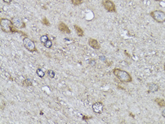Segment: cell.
<instances>
[{"label":"cell","mask_w":165,"mask_h":124,"mask_svg":"<svg viewBox=\"0 0 165 124\" xmlns=\"http://www.w3.org/2000/svg\"><path fill=\"white\" fill-rule=\"evenodd\" d=\"M0 26H1V31H4V33H11V34L18 33V34L26 36L25 33L19 31V29H17V28L15 27L11 20L5 19V18H1L0 19Z\"/></svg>","instance_id":"1"},{"label":"cell","mask_w":165,"mask_h":124,"mask_svg":"<svg viewBox=\"0 0 165 124\" xmlns=\"http://www.w3.org/2000/svg\"><path fill=\"white\" fill-rule=\"evenodd\" d=\"M113 73L121 82L129 83L132 82L131 75L126 71L119 68H114L113 69Z\"/></svg>","instance_id":"2"},{"label":"cell","mask_w":165,"mask_h":124,"mask_svg":"<svg viewBox=\"0 0 165 124\" xmlns=\"http://www.w3.org/2000/svg\"><path fill=\"white\" fill-rule=\"evenodd\" d=\"M150 16L156 22L159 24H163L165 22V12L162 10H154L150 13Z\"/></svg>","instance_id":"3"},{"label":"cell","mask_w":165,"mask_h":124,"mask_svg":"<svg viewBox=\"0 0 165 124\" xmlns=\"http://www.w3.org/2000/svg\"><path fill=\"white\" fill-rule=\"evenodd\" d=\"M102 5L106 11L110 13H116V9L115 4L112 0H102Z\"/></svg>","instance_id":"4"},{"label":"cell","mask_w":165,"mask_h":124,"mask_svg":"<svg viewBox=\"0 0 165 124\" xmlns=\"http://www.w3.org/2000/svg\"><path fill=\"white\" fill-rule=\"evenodd\" d=\"M23 43H24V47L26 48L28 50L30 51V52L37 51V48H36L35 43L31 39L27 37V36L24 38V39H23Z\"/></svg>","instance_id":"5"},{"label":"cell","mask_w":165,"mask_h":124,"mask_svg":"<svg viewBox=\"0 0 165 124\" xmlns=\"http://www.w3.org/2000/svg\"><path fill=\"white\" fill-rule=\"evenodd\" d=\"M11 21H12L14 26L17 29H24V28H26V24H25V22L21 17L14 16L11 19Z\"/></svg>","instance_id":"6"},{"label":"cell","mask_w":165,"mask_h":124,"mask_svg":"<svg viewBox=\"0 0 165 124\" xmlns=\"http://www.w3.org/2000/svg\"><path fill=\"white\" fill-rule=\"evenodd\" d=\"M92 110L95 113H102V111L104 110V105L102 102H95V104H93L92 106Z\"/></svg>","instance_id":"7"},{"label":"cell","mask_w":165,"mask_h":124,"mask_svg":"<svg viewBox=\"0 0 165 124\" xmlns=\"http://www.w3.org/2000/svg\"><path fill=\"white\" fill-rule=\"evenodd\" d=\"M58 29L61 32L64 33V34H71V30L69 29V28L68 27L67 24H64V22L61 21V22L59 23L58 24Z\"/></svg>","instance_id":"8"},{"label":"cell","mask_w":165,"mask_h":124,"mask_svg":"<svg viewBox=\"0 0 165 124\" xmlns=\"http://www.w3.org/2000/svg\"><path fill=\"white\" fill-rule=\"evenodd\" d=\"M88 45L90 48L95 50H100V44L99 43L98 41L96 39L90 38L88 40Z\"/></svg>","instance_id":"9"},{"label":"cell","mask_w":165,"mask_h":124,"mask_svg":"<svg viewBox=\"0 0 165 124\" xmlns=\"http://www.w3.org/2000/svg\"><path fill=\"white\" fill-rule=\"evenodd\" d=\"M147 85H148V88L149 89L150 92H156L159 89V86L154 82L148 83Z\"/></svg>","instance_id":"10"},{"label":"cell","mask_w":165,"mask_h":124,"mask_svg":"<svg viewBox=\"0 0 165 124\" xmlns=\"http://www.w3.org/2000/svg\"><path fill=\"white\" fill-rule=\"evenodd\" d=\"M73 28H74V29H75L76 33L77 36H79V37H82V36H84L83 30H82L81 28L80 27V26H78V25L75 24L73 26Z\"/></svg>","instance_id":"11"},{"label":"cell","mask_w":165,"mask_h":124,"mask_svg":"<svg viewBox=\"0 0 165 124\" xmlns=\"http://www.w3.org/2000/svg\"><path fill=\"white\" fill-rule=\"evenodd\" d=\"M155 102L161 108H165V101L163 99L156 98L155 99Z\"/></svg>","instance_id":"12"},{"label":"cell","mask_w":165,"mask_h":124,"mask_svg":"<svg viewBox=\"0 0 165 124\" xmlns=\"http://www.w3.org/2000/svg\"><path fill=\"white\" fill-rule=\"evenodd\" d=\"M23 85L25 86V87H30V86H32L33 85L32 79L29 78L24 79V81L23 82Z\"/></svg>","instance_id":"13"},{"label":"cell","mask_w":165,"mask_h":124,"mask_svg":"<svg viewBox=\"0 0 165 124\" xmlns=\"http://www.w3.org/2000/svg\"><path fill=\"white\" fill-rule=\"evenodd\" d=\"M70 1L71 2V4L76 6H79V5L82 4L83 3L82 0H70Z\"/></svg>","instance_id":"14"},{"label":"cell","mask_w":165,"mask_h":124,"mask_svg":"<svg viewBox=\"0 0 165 124\" xmlns=\"http://www.w3.org/2000/svg\"><path fill=\"white\" fill-rule=\"evenodd\" d=\"M36 74H37V76L40 77H41V78H42V77H44V75H45V74H44V72L41 69H37V70H36Z\"/></svg>","instance_id":"15"},{"label":"cell","mask_w":165,"mask_h":124,"mask_svg":"<svg viewBox=\"0 0 165 124\" xmlns=\"http://www.w3.org/2000/svg\"><path fill=\"white\" fill-rule=\"evenodd\" d=\"M48 40H49V37L47 35H44V36H42L40 37V42L43 44L44 43L47 42Z\"/></svg>","instance_id":"16"},{"label":"cell","mask_w":165,"mask_h":124,"mask_svg":"<svg viewBox=\"0 0 165 124\" xmlns=\"http://www.w3.org/2000/svg\"><path fill=\"white\" fill-rule=\"evenodd\" d=\"M43 45L44 47L47 48H51L52 47V42L51 40L49 39L48 41H47L46 43H44Z\"/></svg>","instance_id":"17"},{"label":"cell","mask_w":165,"mask_h":124,"mask_svg":"<svg viewBox=\"0 0 165 124\" xmlns=\"http://www.w3.org/2000/svg\"><path fill=\"white\" fill-rule=\"evenodd\" d=\"M47 75L50 78H54V77H55V72H54V71L52 70V69H48L47 70Z\"/></svg>","instance_id":"18"},{"label":"cell","mask_w":165,"mask_h":124,"mask_svg":"<svg viewBox=\"0 0 165 124\" xmlns=\"http://www.w3.org/2000/svg\"><path fill=\"white\" fill-rule=\"evenodd\" d=\"M41 22H42L44 25H45V26H50V23H49V20L47 19L46 17H44L43 19H42V21H41Z\"/></svg>","instance_id":"19"},{"label":"cell","mask_w":165,"mask_h":124,"mask_svg":"<svg viewBox=\"0 0 165 124\" xmlns=\"http://www.w3.org/2000/svg\"><path fill=\"white\" fill-rule=\"evenodd\" d=\"M89 64L91 66H95L96 64V60L95 59H92L89 61Z\"/></svg>","instance_id":"20"},{"label":"cell","mask_w":165,"mask_h":124,"mask_svg":"<svg viewBox=\"0 0 165 124\" xmlns=\"http://www.w3.org/2000/svg\"><path fill=\"white\" fill-rule=\"evenodd\" d=\"M2 1L8 4H10L11 2H12V0H2Z\"/></svg>","instance_id":"21"},{"label":"cell","mask_w":165,"mask_h":124,"mask_svg":"<svg viewBox=\"0 0 165 124\" xmlns=\"http://www.w3.org/2000/svg\"><path fill=\"white\" fill-rule=\"evenodd\" d=\"M92 117H90V118H88V117L87 116H82V120H88L89 118H91Z\"/></svg>","instance_id":"22"},{"label":"cell","mask_w":165,"mask_h":124,"mask_svg":"<svg viewBox=\"0 0 165 124\" xmlns=\"http://www.w3.org/2000/svg\"><path fill=\"white\" fill-rule=\"evenodd\" d=\"M155 1H162V0H155Z\"/></svg>","instance_id":"23"},{"label":"cell","mask_w":165,"mask_h":124,"mask_svg":"<svg viewBox=\"0 0 165 124\" xmlns=\"http://www.w3.org/2000/svg\"><path fill=\"white\" fill-rule=\"evenodd\" d=\"M164 72H165V64H164Z\"/></svg>","instance_id":"24"}]
</instances>
